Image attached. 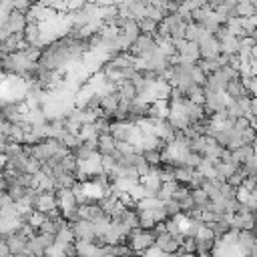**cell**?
I'll return each mask as SVG.
<instances>
[{
  "mask_svg": "<svg viewBox=\"0 0 257 257\" xmlns=\"http://www.w3.org/2000/svg\"><path fill=\"white\" fill-rule=\"evenodd\" d=\"M195 239H199V241H215V233L211 231V227L209 225H201L199 227V231H197V235H195Z\"/></svg>",
  "mask_w": 257,
  "mask_h": 257,
  "instance_id": "obj_12",
  "label": "cell"
},
{
  "mask_svg": "<svg viewBox=\"0 0 257 257\" xmlns=\"http://www.w3.org/2000/svg\"><path fill=\"white\" fill-rule=\"evenodd\" d=\"M139 183H141V185H143V187H145L149 193H155V195H157V193L161 191V187H163V181H161L159 169H153V171H151L147 177H143Z\"/></svg>",
  "mask_w": 257,
  "mask_h": 257,
  "instance_id": "obj_8",
  "label": "cell"
},
{
  "mask_svg": "<svg viewBox=\"0 0 257 257\" xmlns=\"http://www.w3.org/2000/svg\"><path fill=\"white\" fill-rule=\"evenodd\" d=\"M143 159L151 165V169H159L163 165V153L159 149H153V151H145L143 153Z\"/></svg>",
  "mask_w": 257,
  "mask_h": 257,
  "instance_id": "obj_10",
  "label": "cell"
},
{
  "mask_svg": "<svg viewBox=\"0 0 257 257\" xmlns=\"http://www.w3.org/2000/svg\"><path fill=\"white\" fill-rule=\"evenodd\" d=\"M0 257H10V249L4 237H0Z\"/></svg>",
  "mask_w": 257,
  "mask_h": 257,
  "instance_id": "obj_14",
  "label": "cell"
},
{
  "mask_svg": "<svg viewBox=\"0 0 257 257\" xmlns=\"http://www.w3.org/2000/svg\"><path fill=\"white\" fill-rule=\"evenodd\" d=\"M237 14H239V18H253L255 16V2H247V0L237 2Z\"/></svg>",
  "mask_w": 257,
  "mask_h": 257,
  "instance_id": "obj_11",
  "label": "cell"
},
{
  "mask_svg": "<svg viewBox=\"0 0 257 257\" xmlns=\"http://www.w3.org/2000/svg\"><path fill=\"white\" fill-rule=\"evenodd\" d=\"M197 44H199V50H201V60L217 58L221 54V42L213 34H205Z\"/></svg>",
  "mask_w": 257,
  "mask_h": 257,
  "instance_id": "obj_3",
  "label": "cell"
},
{
  "mask_svg": "<svg viewBox=\"0 0 257 257\" xmlns=\"http://www.w3.org/2000/svg\"><path fill=\"white\" fill-rule=\"evenodd\" d=\"M155 233L153 231H143V229H135L133 233H131V237L126 239V245L131 247V251L135 253V255H143V253H147L149 249H153L155 247Z\"/></svg>",
  "mask_w": 257,
  "mask_h": 257,
  "instance_id": "obj_1",
  "label": "cell"
},
{
  "mask_svg": "<svg viewBox=\"0 0 257 257\" xmlns=\"http://www.w3.org/2000/svg\"><path fill=\"white\" fill-rule=\"evenodd\" d=\"M58 209V199H56V191L54 193H42L34 205V211L42 213V215H48L52 211Z\"/></svg>",
  "mask_w": 257,
  "mask_h": 257,
  "instance_id": "obj_5",
  "label": "cell"
},
{
  "mask_svg": "<svg viewBox=\"0 0 257 257\" xmlns=\"http://www.w3.org/2000/svg\"><path fill=\"white\" fill-rule=\"evenodd\" d=\"M102 257H114V255H112V253H104Z\"/></svg>",
  "mask_w": 257,
  "mask_h": 257,
  "instance_id": "obj_16",
  "label": "cell"
},
{
  "mask_svg": "<svg viewBox=\"0 0 257 257\" xmlns=\"http://www.w3.org/2000/svg\"><path fill=\"white\" fill-rule=\"evenodd\" d=\"M10 257H28V253H14V255H10Z\"/></svg>",
  "mask_w": 257,
  "mask_h": 257,
  "instance_id": "obj_15",
  "label": "cell"
},
{
  "mask_svg": "<svg viewBox=\"0 0 257 257\" xmlns=\"http://www.w3.org/2000/svg\"><path fill=\"white\" fill-rule=\"evenodd\" d=\"M229 187H233V189H239V187H243V183H245V177H243V173L241 171H237V173H233L227 181H225Z\"/></svg>",
  "mask_w": 257,
  "mask_h": 257,
  "instance_id": "obj_13",
  "label": "cell"
},
{
  "mask_svg": "<svg viewBox=\"0 0 257 257\" xmlns=\"http://www.w3.org/2000/svg\"><path fill=\"white\" fill-rule=\"evenodd\" d=\"M169 108H171L169 100H153L149 104L147 118H151V120H163V118L169 116Z\"/></svg>",
  "mask_w": 257,
  "mask_h": 257,
  "instance_id": "obj_6",
  "label": "cell"
},
{
  "mask_svg": "<svg viewBox=\"0 0 257 257\" xmlns=\"http://www.w3.org/2000/svg\"><path fill=\"white\" fill-rule=\"evenodd\" d=\"M6 243H8V249H10V255H14V253H26V249H28V239L22 237V235H18V233L8 235L6 237Z\"/></svg>",
  "mask_w": 257,
  "mask_h": 257,
  "instance_id": "obj_9",
  "label": "cell"
},
{
  "mask_svg": "<svg viewBox=\"0 0 257 257\" xmlns=\"http://www.w3.org/2000/svg\"><path fill=\"white\" fill-rule=\"evenodd\" d=\"M255 143H257V139H255Z\"/></svg>",
  "mask_w": 257,
  "mask_h": 257,
  "instance_id": "obj_18",
  "label": "cell"
},
{
  "mask_svg": "<svg viewBox=\"0 0 257 257\" xmlns=\"http://www.w3.org/2000/svg\"><path fill=\"white\" fill-rule=\"evenodd\" d=\"M126 257H139V255H135V253H133V255H126Z\"/></svg>",
  "mask_w": 257,
  "mask_h": 257,
  "instance_id": "obj_17",
  "label": "cell"
},
{
  "mask_svg": "<svg viewBox=\"0 0 257 257\" xmlns=\"http://www.w3.org/2000/svg\"><path fill=\"white\" fill-rule=\"evenodd\" d=\"M70 231L74 235V243H78V241L94 243V239H96L94 229H92V223H88V221H78V223L70 225Z\"/></svg>",
  "mask_w": 257,
  "mask_h": 257,
  "instance_id": "obj_4",
  "label": "cell"
},
{
  "mask_svg": "<svg viewBox=\"0 0 257 257\" xmlns=\"http://www.w3.org/2000/svg\"><path fill=\"white\" fill-rule=\"evenodd\" d=\"M155 50H157V42L153 40V36H149V34H141V36L133 42L128 54H131L133 58H149V56L155 54Z\"/></svg>",
  "mask_w": 257,
  "mask_h": 257,
  "instance_id": "obj_2",
  "label": "cell"
},
{
  "mask_svg": "<svg viewBox=\"0 0 257 257\" xmlns=\"http://www.w3.org/2000/svg\"><path fill=\"white\" fill-rule=\"evenodd\" d=\"M24 40L26 44H34V46H40V40H42V24L40 22H28L26 28H24ZM42 48V46H40Z\"/></svg>",
  "mask_w": 257,
  "mask_h": 257,
  "instance_id": "obj_7",
  "label": "cell"
}]
</instances>
